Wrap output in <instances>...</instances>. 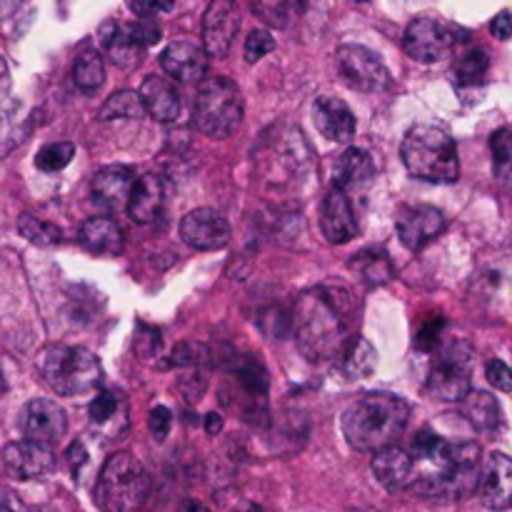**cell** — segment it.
<instances>
[{
  "label": "cell",
  "instance_id": "1",
  "mask_svg": "<svg viewBox=\"0 0 512 512\" xmlns=\"http://www.w3.org/2000/svg\"><path fill=\"white\" fill-rule=\"evenodd\" d=\"M355 303L350 288L340 283H325L300 295L293 305L290 325L300 353L313 363L338 360L355 338Z\"/></svg>",
  "mask_w": 512,
  "mask_h": 512
},
{
  "label": "cell",
  "instance_id": "2",
  "mask_svg": "<svg viewBox=\"0 0 512 512\" xmlns=\"http://www.w3.org/2000/svg\"><path fill=\"white\" fill-rule=\"evenodd\" d=\"M415 495L440 503L463 500L478 488L480 448L475 443H448L433 430H420L410 443Z\"/></svg>",
  "mask_w": 512,
  "mask_h": 512
},
{
  "label": "cell",
  "instance_id": "3",
  "mask_svg": "<svg viewBox=\"0 0 512 512\" xmlns=\"http://www.w3.org/2000/svg\"><path fill=\"white\" fill-rule=\"evenodd\" d=\"M410 420V405L393 393H368L348 405L340 420L345 440L360 453H378L395 445Z\"/></svg>",
  "mask_w": 512,
  "mask_h": 512
},
{
  "label": "cell",
  "instance_id": "4",
  "mask_svg": "<svg viewBox=\"0 0 512 512\" xmlns=\"http://www.w3.org/2000/svg\"><path fill=\"white\" fill-rule=\"evenodd\" d=\"M400 158L408 173L425 183L450 185L460 175L458 145L438 125H413L400 145Z\"/></svg>",
  "mask_w": 512,
  "mask_h": 512
},
{
  "label": "cell",
  "instance_id": "5",
  "mask_svg": "<svg viewBox=\"0 0 512 512\" xmlns=\"http://www.w3.org/2000/svg\"><path fill=\"white\" fill-rule=\"evenodd\" d=\"M40 375L55 395L83 398L100 390L103 365L90 350L78 345H48L40 353Z\"/></svg>",
  "mask_w": 512,
  "mask_h": 512
},
{
  "label": "cell",
  "instance_id": "6",
  "mask_svg": "<svg viewBox=\"0 0 512 512\" xmlns=\"http://www.w3.org/2000/svg\"><path fill=\"white\" fill-rule=\"evenodd\" d=\"M195 128L215 140L230 138L243 123V95L225 75H205L198 83L193 105Z\"/></svg>",
  "mask_w": 512,
  "mask_h": 512
},
{
  "label": "cell",
  "instance_id": "7",
  "mask_svg": "<svg viewBox=\"0 0 512 512\" xmlns=\"http://www.w3.org/2000/svg\"><path fill=\"white\" fill-rule=\"evenodd\" d=\"M148 473L130 453L105 460L95 483V505L100 512H138L148 495Z\"/></svg>",
  "mask_w": 512,
  "mask_h": 512
},
{
  "label": "cell",
  "instance_id": "8",
  "mask_svg": "<svg viewBox=\"0 0 512 512\" xmlns=\"http://www.w3.org/2000/svg\"><path fill=\"white\" fill-rule=\"evenodd\" d=\"M473 365L475 353L468 340H448L435 345L428 390L445 403H460L463 395L473 388Z\"/></svg>",
  "mask_w": 512,
  "mask_h": 512
},
{
  "label": "cell",
  "instance_id": "9",
  "mask_svg": "<svg viewBox=\"0 0 512 512\" xmlns=\"http://www.w3.org/2000/svg\"><path fill=\"white\" fill-rule=\"evenodd\" d=\"M455 28L435 15H420L405 28L403 50L418 63H440L455 50Z\"/></svg>",
  "mask_w": 512,
  "mask_h": 512
},
{
  "label": "cell",
  "instance_id": "10",
  "mask_svg": "<svg viewBox=\"0 0 512 512\" xmlns=\"http://www.w3.org/2000/svg\"><path fill=\"white\" fill-rule=\"evenodd\" d=\"M338 70L350 88L360 93H383L390 88V70L378 53L360 43H343L338 48Z\"/></svg>",
  "mask_w": 512,
  "mask_h": 512
},
{
  "label": "cell",
  "instance_id": "11",
  "mask_svg": "<svg viewBox=\"0 0 512 512\" xmlns=\"http://www.w3.org/2000/svg\"><path fill=\"white\" fill-rule=\"evenodd\" d=\"M240 30L238 0H210L203 15V50L213 58H225Z\"/></svg>",
  "mask_w": 512,
  "mask_h": 512
},
{
  "label": "cell",
  "instance_id": "12",
  "mask_svg": "<svg viewBox=\"0 0 512 512\" xmlns=\"http://www.w3.org/2000/svg\"><path fill=\"white\" fill-rule=\"evenodd\" d=\"M3 468L13 480H40L55 470V453L45 443L18 440L3 448Z\"/></svg>",
  "mask_w": 512,
  "mask_h": 512
},
{
  "label": "cell",
  "instance_id": "13",
  "mask_svg": "<svg viewBox=\"0 0 512 512\" xmlns=\"http://www.w3.org/2000/svg\"><path fill=\"white\" fill-rule=\"evenodd\" d=\"M180 238L193 250H223L230 243V223L213 208H195L180 220Z\"/></svg>",
  "mask_w": 512,
  "mask_h": 512
},
{
  "label": "cell",
  "instance_id": "14",
  "mask_svg": "<svg viewBox=\"0 0 512 512\" xmlns=\"http://www.w3.org/2000/svg\"><path fill=\"white\" fill-rule=\"evenodd\" d=\"M445 225L448 220L433 205H408V208H400L398 218H395L400 243L408 250H423L443 233Z\"/></svg>",
  "mask_w": 512,
  "mask_h": 512
},
{
  "label": "cell",
  "instance_id": "15",
  "mask_svg": "<svg viewBox=\"0 0 512 512\" xmlns=\"http://www.w3.org/2000/svg\"><path fill=\"white\" fill-rule=\"evenodd\" d=\"M20 428L28 440L55 445L68 430V418L55 400L35 398L20 413Z\"/></svg>",
  "mask_w": 512,
  "mask_h": 512
},
{
  "label": "cell",
  "instance_id": "16",
  "mask_svg": "<svg viewBox=\"0 0 512 512\" xmlns=\"http://www.w3.org/2000/svg\"><path fill=\"white\" fill-rule=\"evenodd\" d=\"M320 230H323L325 240L333 245L350 243L360 233L350 195L335 188V185H330L328 195H325L323 205H320Z\"/></svg>",
  "mask_w": 512,
  "mask_h": 512
},
{
  "label": "cell",
  "instance_id": "17",
  "mask_svg": "<svg viewBox=\"0 0 512 512\" xmlns=\"http://www.w3.org/2000/svg\"><path fill=\"white\" fill-rule=\"evenodd\" d=\"M208 58L210 55L200 48L198 43L190 40H175L160 55V65H163L165 75L175 83L193 85L208 75Z\"/></svg>",
  "mask_w": 512,
  "mask_h": 512
},
{
  "label": "cell",
  "instance_id": "18",
  "mask_svg": "<svg viewBox=\"0 0 512 512\" xmlns=\"http://www.w3.org/2000/svg\"><path fill=\"white\" fill-rule=\"evenodd\" d=\"M313 123L320 135L333 143H350L358 130V120L350 105L335 95H320L313 103Z\"/></svg>",
  "mask_w": 512,
  "mask_h": 512
},
{
  "label": "cell",
  "instance_id": "19",
  "mask_svg": "<svg viewBox=\"0 0 512 512\" xmlns=\"http://www.w3.org/2000/svg\"><path fill=\"white\" fill-rule=\"evenodd\" d=\"M512 490V463L505 453H490L480 463L478 493L490 510H508Z\"/></svg>",
  "mask_w": 512,
  "mask_h": 512
},
{
  "label": "cell",
  "instance_id": "20",
  "mask_svg": "<svg viewBox=\"0 0 512 512\" xmlns=\"http://www.w3.org/2000/svg\"><path fill=\"white\" fill-rule=\"evenodd\" d=\"M133 183V168H128V165H108V168L98 170V173L93 175V183H90V200H93L98 208L115 213V210L125 208Z\"/></svg>",
  "mask_w": 512,
  "mask_h": 512
},
{
  "label": "cell",
  "instance_id": "21",
  "mask_svg": "<svg viewBox=\"0 0 512 512\" xmlns=\"http://www.w3.org/2000/svg\"><path fill=\"white\" fill-rule=\"evenodd\" d=\"M138 95L145 113L153 115L160 123H175L180 110H183V98H180L178 85L168 75H150V78H145Z\"/></svg>",
  "mask_w": 512,
  "mask_h": 512
},
{
  "label": "cell",
  "instance_id": "22",
  "mask_svg": "<svg viewBox=\"0 0 512 512\" xmlns=\"http://www.w3.org/2000/svg\"><path fill=\"white\" fill-rule=\"evenodd\" d=\"M165 208V180L160 175L145 173L138 175L130 188L128 203H125V210H128L130 218L138 225L155 223L160 218Z\"/></svg>",
  "mask_w": 512,
  "mask_h": 512
},
{
  "label": "cell",
  "instance_id": "23",
  "mask_svg": "<svg viewBox=\"0 0 512 512\" xmlns=\"http://www.w3.org/2000/svg\"><path fill=\"white\" fill-rule=\"evenodd\" d=\"M373 475L388 493H398V490H405L410 485L413 458H410L408 450L398 448V445H388V448L375 453Z\"/></svg>",
  "mask_w": 512,
  "mask_h": 512
},
{
  "label": "cell",
  "instance_id": "24",
  "mask_svg": "<svg viewBox=\"0 0 512 512\" xmlns=\"http://www.w3.org/2000/svg\"><path fill=\"white\" fill-rule=\"evenodd\" d=\"M78 240L88 253L105 255V258H115V255L123 253L125 248V238L120 225L115 223L113 218H105V215L85 220L83 228H80L78 233Z\"/></svg>",
  "mask_w": 512,
  "mask_h": 512
},
{
  "label": "cell",
  "instance_id": "25",
  "mask_svg": "<svg viewBox=\"0 0 512 512\" xmlns=\"http://www.w3.org/2000/svg\"><path fill=\"white\" fill-rule=\"evenodd\" d=\"M375 178V163L370 153L360 148H348L345 153L338 155L333 165V185L343 193L350 190H360Z\"/></svg>",
  "mask_w": 512,
  "mask_h": 512
},
{
  "label": "cell",
  "instance_id": "26",
  "mask_svg": "<svg viewBox=\"0 0 512 512\" xmlns=\"http://www.w3.org/2000/svg\"><path fill=\"white\" fill-rule=\"evenodd\" d=\"M98 35H100V43H103L105 53H108V58L113 60L118 68L130 70V68H135L140 60H143L145 48L143 45L135 43L133 35L128 33V28H125L123 23L108 20V23L100 25Z\"/></svg>",
  "mask_w": 512,
  "mask_h": 512
},
{
  "label": "cell",
  "instance_id": "27",
  "mask_svg": "<svg viewBox=\"0 0 512 512\" xmlns=\"http://www.w3.org/2000/svg\"><path fill=\"white\" fill-rule=\"evenodd\" d=\"M28 135V115L18 98L8 93L0 83V158L18 148Z\"/></svg>",
  "mask_w": 512,
  "mask_h": 512
},
{
  "label": "cell",
  "instance_id": "28",
  "mask_svg": "<svg viewBox=\"0 0 512 512\" xmlns=\"http://www.w3.org/2000/svg\"><path fill=\"white\" fill-rule=\"evenodd\" d=\"M460 403H463V415L473 423V428H478L480 433H498L503 425V408L495 395L470 388Z\"/></svg>",
  "mask_w": 512,
  "mask_h": 512
},
{
  "label": "cell",
  "instance_id": "29",
  "mask_svg": "<svg viewBox=\"0 0 512 512\" xmlns=\"http://www.w3.org/2000/svg\"><path fill=\"white\" fill-rule=\"evenodd\" d=\"M348 265L370 288H378V285H385L388 280H393V263H390L385 250H360L358 255H353V260Z\"/></svg>",
  "mask_w": 512,
  "mask_h": 512
},
{
  "label": "cell",
  "instance_id": "30",
  "mask_svg": "<svg viewBox=\"0 0 512 512\" xmlns=\"http://www.w3.org/2000/svg\"><path fill=\"white\" fill-rule=\"evenodd\" d=\"M73 83L78 85V90H83V93H95V90L105 83V63L103 55H100L98 50H80V55L75 58L73 65Z\"/></svg>",
  "mask_w": 512,
  "mask_h": 512
},
{
  "label": "cell",
  "instance_id": "31",
  "mask_svg": "<svg viewBox=\"0 0 512 512\" xmlns=\"http://www.w3.org/2000/svg\"><path fill=\"white\" fill-rule=\"evenodd\" d=\"M340 360H343V368L350 378H368V375H373L375 363H378L375 360V348L368 340L360 338V335L350 340Z\"/></svg>",
  "mask_w": 512,
  "mask_h": 512
},
{
  "label": "cell",
  "instance_id": "32",
  "mask_svg": "<svg viewBox=\"0 0 512 512\" xmlns=\"http://www.w3.org/2000/svg\"><path fill=\"white\" fill-rule=\"evenodd\" d=\"M143 103L140 95L133 90H120V93L110 95L98 110V120H135L143 118Z\"/></svg>",
  "mask_w": 512,
  "mask_h": 512
},
{
  "label": "cell",
  "instance_id": "33",
  "mask_svg": "<svg viewBox=\"0 0 512 512\" xmlns=\"http://www.w3.org/2000/svg\"><path fill=\"white\" fill-rule=\"evenodd\" d=\"M118 415H125V400L113 390H95V398L88 408V418L95 428H110Z\"/></svg>",
  "mask_w": 512,
  "mask_h": 512
},
{
  "label": "cell",
  "instance_id": "34",
  "mask_svg": "<svg viewBox=\"0 0 512 512\" xmlns=\"http://www.w3.org/2000/svg\"><path fill=\"white\" fill-rule=\"evenodd\" d=\"M18 230L28 243L43 245V248H50V245L63 243V233H60L58 225L48 223V220L38 218L33 213H23L18 220Z\"/></svg>",
  "mask_w": 512,
  "mask_h": 512
},
{
  "label": "cell",
  "instance_id": "35",
  "mask_svg": "<svg viewBox=\"0 0 512 512\" xmlns=\"http://www.w3.org/2000/svg\"><path fill=\"white\" fill-rule=\"evenodd\" d=\"M490 58L483 48H473L468 53H463L455 63V78L465 85H473L483 80V75L488 73Z\"/></svg>",
  "mask_w": 512,
  "mask_h": 512
},
{
  "label": "cell",
  "instance_id": "36",
  "mask_svg": "<svg viewBox=\"0 0 512 512\" xmlns=\"http://www.w3.org/2000/svg\"><path fill=\"white\" fill-rule=\"evenodd\" d=\"M73 158L75 145L63 140V143L43 145V148L38 150V155H35V165H38V170H43V173H58V170H63Z\"/></svg>",
  "mask_w": 512,
  "mask_h": 512
},
{
  "label": "cell",
  "instance_id": "37",
  "mask_svg": "<svg viewBox=\"0 0 512 512\" xmlns=\"http://www.w3.org/2000/svg\"><path fill=\"white\" fill-rule=\"evenodd\" d=\"M253 13L263 20L268 28L283 30L290 23V0H250Z\"/></svg>",
  "mask_w": 512,
  "mask_h": 512
},
{
  "label": "cell",
  "instance_id": "38",
  "mask_svg": "<svg viewBox=\"0 0 512 512\" xmlns=\"http://www.w3.org/2000/svg\"><path fill=\"white\" fill-rule=\"evenodd\" d=\"M490 150H493V165L498 170L500 178L510 173L512 163V145H510V128H500L498 133L490 138Z\"/></svg>",
  "mask_w": 512,
  "mask_h": 512
},
{
  "label": "cell",
  "instance_id": "39",
  "mask_svg": "<svg viewBox=\"0 0 512 512\" xmlns=\"http://www.w3.org/2000/svg\"><path fill=\"white\" fill-rule=\"evenodd\" d=\"M273 50H275V38L268 33V30H253V33L248 35V40H245V60H248L250 65L263 60L265 55L273 53Z\"/></svg>",
  "mask_w": 512,
  "mask_h": 512
},
{
  "label": "cell",
  "instance_id": "40",
  "mask_svg": "<svg viewBox=\"0 0 512 512\" xmlns=\"http://www.w3.org/2000/svg\"><path fill=\"white\" fill-rule=\"evenodd\" d=\"M125 28H128V33L133 35V40L138 45H143V48H150V45H155L160 40V25L155 23L153 18H138L135 23H125Z\"/></svg>",
  "mask_w": 512,
  "mask_h": 512
},
{
  "label": "cell",
  "instance_id": "41",
  "mask_svg": "<svg viewBox=\"0 0 512 512\" xmlns=\"http://www.w3.org/2000/svg\"><path fill=\"white\" fill-rule=\"evenodd\" d=\"M443 328H445V320L440 318V315H433V318H430L428 323L420 328L418 338H415V345H418L420 350H430V353H433L435 345H438V340H440V333H443Z\"/></svg>",
  "mask_w": 512,
  "mask_h": 512
},
{
  "label": "cell",
  "instance_id": "42",
  "mask_svg": "<svg viewBox=\"0 0 512 512\" xmlns=\"http://www.w3.org/2000/svg\"><path fill=\"white\" fill-rule=\"evenodd\" d=\"M485 373H488V383L493 385L495 390H500V393H510L512 390V370L508 365L503 363V360H490L488 365H485Z\"/></svg>",
  "mask_w": 512,
  "mask_h": 512
},
{
  "label": "cell",
  "instance_id": "43",
  "mask_svg": "<svg viewBox=\"0 0 512 512\" xmlns=\"http://www.w3.org/2000/svg\"><path fill=\"white\" fill-rule=\"evenodd\" d=\"M170 425H173V415H170L168 408H163V405H158V408L150 410V415H148V428H150V435H153V438L158 440V443H163V440L168 438Z\"/></svg>",
  "mask_w": 512,
  "mask_h": 512
},
{
  "label": "cell",
  "instance_id": "44",
  "mask_svg": "<svg viewBox=\"0 0 512 512\" xmlns=\"http://www.w3.org/2000/svg\"><path fill=\"white\" fill-rule=\"evenodd\" d=\"M173 5L175 0H133L130 8L135 10L138 18H153V15L158 13H168V10H173Z\"/></svg>",
  "mask_w": 512,
  "mask_h": 512
},
{
  "label": "cell",
  "instance_id": "45",
  "mask_svg": "<svg viewBox=\"0 0 512 512\" xmlns=\"http://www.w3.org/2000/svg\"><path fill=\"white\" fill-rule=\"evenodd\" d=\"M205 355V350L200 345L183 343L173 350V358H170V365H195L200 363Z\"/></svg>",
  "mask_w": 512,
  "mask_h": 512
},
{
  "label": "cell",
  "instance_id": "46",
  "mask_svg": "<svg viewBox=\"0 0 512 512\" xmlns=\"http://www.w3.org/2000/svg\"><path fill=\"white\" fill-rule=\"evenodd\" d=\"M0 512H33V508L20 495L10 493V490H0Z\"/></svg>",
  "mask_w": 512,
  "mask_h": 512
},
{
  "label": "cell",
  "instance_id": "47",
  "mask_svg": "<svg viewBox=\"0 0 512 512\" xmlns=\"http://www.w3.org/2000/svg\"><path fill=\"white\" fill-rule=\"evenodd\" d=\"M490 30H493V35L498 40H508L510 35H512L510 10H500V13L493 18V23H490Z\"/></svg>",
  "mask_w": 512,
  "mask_h": 512
},
{
  "label": "cell",
  "instance_id": "48",
  "mask_svg": "<svg viewBox=\"0 0 512 512\" xmlns=\"http://www.w3.org/2000/svg\"><path fill=\"white\" fill-rule=\"evenodd\" d=\"M68 463H70V473L73 475H78L80 468L88 463V453H85L83 443H78V440H75V443L68 448Z\"/></svg>",
  "mask_w": 512,
  "mask_h": 512
},
{
  "label": "cell",
  "instance_id": "49",
  "mask_svg": "<svg viewBox=\"0 0 512 512\" xmlns=\"http://www.w3.org/2000/svg\"><path fill=\"white\" fill-rule=\"evenodd\" d=\"M223 430V418L218 413H208L205 415V433L208 435H218Z\"/></svg>",
  "mask_w": 512,
  "mask_h": 512
},
{
  "label": "cell",
  "instance_id": "50",
  "mask_svg": "<svg viewBox=\"0 0 512 512\" xmlns=\"http://www.w3.org/2000/svg\"><path fill=\"white\" fill-rule=\"evenodd\" d=\"M25 0H0V18H10L13 13H18V8Z\"/></svg>",
  "mask_w": 512,
  "mask_h": 512
},
{
  "label": "cell",
  "instance_id": "51",
  "mask_svg": "<svg viewBox=\"0 0 512 512\" xmlns=\"http://www.w3.org/2000/svg\"><path fill=\"white\" fill-rule=\"evenodd\" d=\"M183 512H210V510L205 508V505H200V503H195V500H190V503H185Z\"/></svg>",
  "mask_w": 512,
  "mask_h": 512
},
{
  "label": "cell",
  "instance_id": "52",
  "mask_svg": "<svg viewBox=\"0 0 512 512\" xmlns=\"http://www.w3.org/2000/svg\"><path fill=\"white\" fill-rule=\"evenodd\" d=\"M233 512H265V510L260 508V505H255V503H243L240 508H235Z\"/></svg>",
  "mask_w": 512,
  "mask_h": 512
},
{
  "label": "cell",
  "instance_id": "53",
  "mask_svg": "<svg viewBox=\"0 0 512 512\" xmlns=\"http://www.w3.org/2000/svg\"><path fill=\"white\" fill-rule=\"evenodd\" d=\"M3 75H5V65H3V60H0V80H3Z\"/></svg>",
  "mask_w": 512,
  "mask_h": 512
},
{
  "label": "cell",
  "instance_id": "54",
  "mask_svg": "<svg viewBox=\"0 0 512 512\" xmlns=\"http://www.w3.org/2000/svg\"><path fill=\"white\" fill-rule=\"evenodd\" d=\"M355 3H370V0H355Z\"/></svg>",
  "mask_w": 512,
  "mask_h": 512
}]
</instances>
